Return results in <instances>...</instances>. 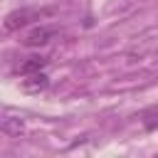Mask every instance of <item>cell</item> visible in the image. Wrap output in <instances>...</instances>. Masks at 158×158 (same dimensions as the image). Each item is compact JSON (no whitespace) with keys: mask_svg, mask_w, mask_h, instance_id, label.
Returning <instances> with one entry per match:
<instances>
[{"mask_svg":"<svg viewBox=\"0 0 158 158\" xmlns=\"http://www.w3.org/2000/svg\"><path fill=\"white\" fill-rule=\"evenodd\" d=\"M44 15V10H15V12H10L7 17H5V32H15V30H20V27H25V25H30V22H35V20H40Z\"/></svg>","mask_w":158,"mask_h":158,"instance_id":"2","label":"cell"},{"mask_svg":"<svg viewBox=\"0 0 158 158\" xmlns=\"http://www.w3.org/2000/svg\"><path fill=\"white\" fill-rule=\"evenodd\" d=\"M47 84H49V77L44 72H35V74H27L22 79V89L30 91V94H37V91L47 89Z\"/></svg>","mask_w":158,"mask_h":158,"instance_id":"4","label":"cell"},{"mask_svg":"<svg viewBox=\"0 0 158 158\" xmlns=\"http://www.w3.org/2000/svg\"><path fill=\"white\" fill-rule=\"evenodd\" d=\"M2 131L10 133V136H20V133L25 131V123H22V118H17V116H5V118H2Z\"/></svg>","mask_w":158,"mask_h":158,"instance_id":"5","label":"cell"},{"mask_svg":"<svg viewBox=\"0 0 158 158\" xmlns=\"http://www.w3.org/2000/svg\"><path fill=\"white\" fill-rule=\"evenodd\" d=\"M59 35H62V32H59V27L40 25V27H32V30L25 35L22 44H25V47H44V44H49L52 40H57Z\"/></svg>","mask_w":158,"mask_h":158,"instance_id":"1","label":"cell"},{"mask_svg":"<svg viewBox=\"0 0 158 158\" xmlns=\"http://www.w3.org/2000/svg\"><path fill=\"white\" fill-rule=\"evenodd\" d=\"M44 67H47V57L32 54V57H25V59L17 64V74L27 77V74H35V72H44Z\"/></svg>","mask_w":158,"mask_h":158,"instance_id":"3","label":"cell"}]
</instances>
